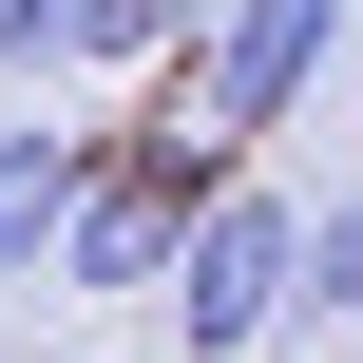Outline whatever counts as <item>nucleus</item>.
I'll return each instance as SVG.
<instances>
[{"label":"nucleus","instance_id":"39448f33","mask_svg":"<svg viewBox=\"0 0 363 363\" xmlns=\"http://www.w3.org/2000/svg\"><path fill=\"white\" fill-rule=\"evenodd\" d=\"M77 19L96 0H0V77H77Z\"/></svg>","mask_w":363,"mask_h":363},{"label":"nucleus","instance_id":"423d86ee","mask_svg":"<svg viewBox=\"0 0 363 363\" xmlns=\"http://www.w3.org/2000/svg\"><path fill=\"white\" fill-rule=\"evenodd\" d=\"M345 363H363V345H345Z\"/></svg>","mask_w":363,"mask_h":363},{"label":"nucleus","instance_id":"20e7f679","mask_svg":"<svg viewBox=\"0 0 363 363\" xmlns=\"http://www.w3.org/2000/svg\"><path fill=\"white\" fill-rule=\"evenodd\" d=\"M306 325H325V345H363V172H345V211L306 230Z\"/></svg>","mask_w":363,"mask_h":363},{"label":"nucleus","instance_id":"f257e3e1","mask_svg":"<svg viewBox=\"0 0 363 363\" xmlns=\"http://www.w3.org/2000/svg\"><path fill=\"white\" fill-rule=\"evenodd\" d=\"M306 230L325 211H287L268 172H230V211L191 230V268H172V325H191V363L268 345V325H306Z\"/></svg>","mask_w":363,"mask_h":363},{"label":"nucleus","instance_id":"f03ea898","mask_svg":"<svg viewBox=\"0 0 363 363\" xmlns=\"http://www.w3.org/2000/svg\"><path fill=\"white\" fill-rule=\"evenodd\" d=\"M325 38H345V0H230V19L191 38V134H211V153H268V134L306 115Z\"/></svg>","mask_w":363,"mask_h":363},{"label":"nucleus","instance_id":"7ed1b4c3","mask_svg":"<svg viewBox=\"0 0 363 363\" xmlns=\"http://www.w3.org/2000/svg\"><path fill=\"white\" fill-rule=\"evenodd\" d=\"M96 172H115V134H57V115H19V134H0V287L77 249V211H96Z\"/></svg>","mask_w":363,"mask_h":363}]
</instances>
